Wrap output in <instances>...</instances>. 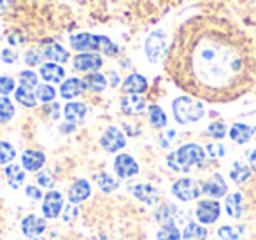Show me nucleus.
Wrapping results in <instances>:
<instances>
[{
	"instance_id": "f257e3e1",
	"label": "nucleus",
	"mask_w": 256,
	"mask_h": 240,
	"mask_svg": "<svg viewBox=\"0 0 256 240\" xmlns=\"http://www.w3.org/2000/svg\"><path fill=\"white\" fill-rule=\"evenodd\" d=\"M165 70L193 98L228 104L251 90L256 60L246 34L232 22L196 16L178 30Z\"/></svg>"
},
{
	"instance_id": "f03ea898",
	"label": "nucleus",
	"mask_w": 256,
	"mask_h": 240,
	"mask_svg": "<svg viewBox=\"0 0 256 240\" xmlns=\"http://www.w3.org/2000/svg\"><path fill=\"white\" fill-rule=\"evenodd\" d=\"M206 162V149H202L198 144H184L178 151L170 152L167 156V163L174 172L186 174Z\"/></svg>"
},
{
	"instance_id": "7ed1b4c3",
	"label": "nucleus",
	"mask_w": 256,
	"mask_h": 240,
	"mask_svg": "<svg viewBox=\"0 0 256 240\" xmlns=\"http://www.w3.org/2000/svg\"><path fill=\"white\" fill-rule=\"evenodd\" d=\"M72 50L81 53H92V51H102L107 56H114L118 53V46L106 36H93V34H76L70 37Z\"/></svg>"
},
{
	"instance_id": "20e7f679",
	"label": "nucleus",
	"mask_w": 256,
	"mask_h": 240,
	"mask_svg": "<svg viewBox=\"0 0 256 240\" xmlns=\"http://www.w3.org/2000/svg\"><path fill=\"white\" fill-rule=\"evenodd\" d=\"M172 112L178 123L181 124H192L196 123L204 118L206 109H204L202 102H198L193 96H179L172 104Z\"/></svg>"
},
{
	"instance_id": "39448f33",
	"label": "nucleus",
	"mask_w": 256,
	"mask_h": 240,
	"mask_svg": "<svg viewBox=\"0 0 256 240\" xmlns=\"http://www.w3.org/2000/svg\"><path fill=\"white\" fill-rule=\"evenodd\" d=\"M172 194L181 202H192L198 198V194H202V182L190 179V177L179 179L172 186Z\"/></svg>"
},
{
	"instance_id": "423d86ee",
	"label": "nucleus",
	"mask_w": 256,
	"mask_h": 240,
	"mask_svg": "<svg viewBox=\"0 0 256 240\" xmlns=\"http://www.w3.org/2000/svg\"><path fill=\"white\" fill-rule=\"evenodd\" d=\"M165 48H167V34L164 30H156L153 32L146 40V56L151 64H156L158 60L162 58V54L165 53Z\"/></svg>"
},
{
	"instance_id": "0eeeda50",
	"label": "nucleus",
	"mask_w": 256,
	"mask_h": 240,
	"mask_svg": "<svg viewBox=\"0 0 256 240\" xmlns=\"http://www.w3.org/2000/svg\"><path fill=\"white\" fill-rule=\"evenodd\" d=\"M196 219L204 224H212V222L218 221L220 218V204L216 200H200L198 205H196Z\"/></svg>"
},
{
	"instance_id": "6e6552de",
	"label": "nucleus",
	"mask_w": 256,
	"mask_h": 240,
	"mask_svg": "<svg viewBox=\"0 0 256 240\" xmlns=\"http://www.w3.org/2000/svg\"><path fill=\"white\" fill-rule=\"evenodd\" d=\"M124 144H126L124 135L121 134V130L116 126H109L104 132L102 137H100V146H102L107 152H118L120 149L124 148Z\"/></svg>"
},
{
	"instance_id": "1a4fd4ad",
	"label": "nucleus",
	"mask_w": 256,
	"mask_h": 240,
	"mask_svg": "<svg viewBox=\"0 0 256 240\" xmlns=\"http://www.w3.org/2000/svg\"><path fill=\"white\" fill-rule=\"evenodd\" d=\"M114 172L121 179H130L139 174V165L130 154H118L114 158Z\"/></svg>"
},
{
	"instance_id": "9d476101",
	"label": "nucleus",
	"mask_w": 256,
	"mask_h": 240,
	"mask_svg": "<svg viewBox=\"0 0 256 240\" xmlns=\"http://www.w3.org/2000/svg\"><path fill=\"white\" fill-rule=\"evenodd\" d=\"M74 68L79 72H96L102 67V56L96 53H79L78 56H74L72 60Z\"/></svg>"
},
{
	"instance_id": "9b49d317",
	"label": "nucleus",
	"mask_w": 256,
	"mask_h": 240,
	"mask_svg": "<svg viewBox=\"0 0 256 240\" xmlns=\"http://www.w3.org/2000/svg\"><path fill=\"white\" fill-rule=\"evenodd\" d=\"M62 208H64V196H62L60 191H50V193L44 194V202H42L44 218H50V219L58 218Z\"/></svg>"
},
{
	"instance_id": "f8f14e48",
	"label": "nucleus",
	"mask_w": 256,
	"mask_h": 240,
	"mask_svg": "<svg viewBox=\"0 0 256 240\" xmlns=\"http://www.w3.org/2000/svg\"><path fill=\"white\" fill-rule=\"evenodd\" d=\"M202 193L212 198H221L226 194V182L220 174H212L206 182H202Z\"/></svg>"
},
{
	"instance_id": "ddd939ff",
	"label": "nucleus",
	"mask_w": 256,
	"mask_h": 240,
	"mask_svg": "<svg viewBox=\"0 0 256 240\" xmlns=\"http://www.w3.org/2000/svg\"><path fill=\"white\" fill-rule=\"evenodd\" d=\"M146 109V100L140 95H124L121 98V110L126 116H139Z\"/></svg>"
},
{
	"instance_id": "4468645a",
	"label": "nucleus",
	"mask_w": 256,
	"mask_h": 240,
	"mask_svg": "<svg viewBox=\"0 0 256 240\" xmlns=\"http://www.w3.org/2000/svg\"><path fill=\"white\" fill-rule=\"evenodd\" d=\"M92 194V186L86 179H78L68 188V202L70 204H82Z\"/></svg>"
},
{
	"instance_id": "2eb2a0df",
	"label": "nucleus",
	"mask_w": 256,
	"mask_h": 240,
	"mask_svg": "<svg viewBox=\"0 0 256 240\" xmlns=\"http://www.w3.org/2000/svg\"><path fill=\"white\" fill-rule=\"evenodd\" d=\"M44 230H46V221H44V218H39V216H26L25 219H23L22 222V232L25 236H30V238H34V236H39L40 233H44Z\"/></svg>"
},
{
	"instance_id": "dca6fc26",
	"label": "nucleus",
	"mask_w": 256,
	"mask_h": 240,
	"mask_svg": "<svg viewBox=\"0 0 256 240\" xmlns=\"http://www.w3.org/2000/svg\"><path fill=\"white\" fill-rule=\"evenodd\" d=\"M148 90V79L140 74H130L123 81L124 95H140Z\"/></svg>"
},
{
	"instance_id": "f3484780",
	"label": "nucleus",
	"mask_w": 256,
	"mask_h": 240,
	"mask_svg": "<svg viewBox=\"0 0 256 240\" xmlns=\"http://www.w3.org/2000/svg\"><path fill=\"white\" fill-rule=\"evenodd\" d=\"M84 90H86V84H84V81H82V79L70 78V79H67V81L62 82L60 95L64 96V98H67V100H72V98H76V96L82 95V93H84Z\"/></svg>"
},
{
	"instance_id": "a211bd4d",
	"label": "nucleus",
	"mask_w": 256,
	"mask_h": 240,
	"mask_svg": "<svg viewBox=\"0 0 256 240\" xmlns=\"http://www.w3.org/2000/svg\"><path fill=\"white\" fill-rule=\"evenodd\" d=\"M132 193L137 200L142 202V204H146V205L158 204V198H160L158 196L156 188L151 186V184H136V186L132 188Z\"/></svg>"
},
{
	"instance_id": "6ab92c4d",
	"label": "nucleus",
	"mask_w": 256,
	"mask_h": 240,
	"mask_svg": "<svg viewBox=\"0 0 256 240\" xmlns=\"http://www.w3.org/2000/svg\"><path fill=\"white\" fill-rule=\"evenodd\" d=\"M22 163H23V168H26L28 172H37L46 163V156H44V152L37 151V149H28V151L23 152Z\"/></svg>"
},
{
	"instance_id": "aec40b11",
	"label": "nucleus",
	"mask_w": 256,
	"mask_h": 240,
	"mask_svg": "<svg viewBox=\"0 0 256 240\" xmlns=\"http://www.w3.org/2000/svg\"><path fill=\"white\" fill-rule=\"evenodd\" d=\"M42 56L48 58V60H51L53 64H65V62L68 60V51L65 50L64 46H60V44L56 42H48L44 44L42 48Z\"/></svg>"
},
{
	"instance_id": "412c9836",
	"label": "nucleus",
	"mask_w": 256,
	"mask_h": 240,
	"mask_svg": "<svg viewBox=\"0 0 256 240\" xmlns=\"http://www.w3.org/2000/svg\"><path fill=\"white\" fill-rule=\"evenodd\" d=\"M181 214H182V212L179 210L176 205L165 204L156 210V221L160 222L162 226H164V224H176V221L182 219Z\"/></svg>"
},
{
	"instance_id": "4be33fe9",
	"label": "nucleus",
	"mask_w": 256,
	"mask_h": 240,
	"mask_svg": "<svg viewBox=\"0 0 256 240\" xmlns=\"http://www.w3.org/2000/svg\"><path fill=\"white\" fill-rule=\"evenodd\" d=\"M64 112H65V120H67L70 124L81 123V121L86 118V114H88V107H86L82 102H68L67 106H65Z\"/></svg>"
},
{
	"instance_id": "5701e85b",
	"label": "nucleus",
	"mask_w": 256,
	"mask_h": 240,
	"mask_svg": "<svg viewBox=\"0 0 256 240\" xmlns=\"http://www.w3.org/2000/svg\"><path fill=\"white\" fill-rule=\"evenodd\" d=\"M256 128L249 126V124L244 123H235L234 126L230 128V138L237 144H246V142L251 140V137L254 135Z\"/></svg>"
},
{
	"instance_id": "b1692460",
	"label": "nucleus",
	"mask_w": 256,
	"mask_h": 240,
	"mask_svg": "<svg viewBox=\"0 0 256 240\" xmlns=\"http://www.w3.org/2000/svg\"><path fill=\"white\" fill-rule=\"evenodd\" d=\"M40 78L48 82H60L65 78V70L62 65L58 64H44L40 65Z\"/></svg>"
},
{
	"instance_id": "393cba45",
	"label": "nucleus",
	"mask_w": 256,
	"mask_h": 240,
	"mask_svg": "<svg viewBox=\"0 0 256 240\" xmlns=\"http://www.w3.org/2000/svg\"><path fill=\"white\" fill-rule=\"evenodd\" d=\"M244 198L240 193H232L226 196L224 200V208H226V214L230 218H240L242 216V208H244Z\"/></svg>"
},
{
	"instance_id": "a878e982",
	"label": "nucleus",
	"mask_w": 256,
	"mask_h": 240,
	"mask_svg": "<svg viewBox=\"0 0 256 240\" xmlns=\"http://www.w3.org/2000/svg\"><path fill=\"white\" fill-rule=\"evenodd\" d=\"M84 84H86V90H92V92H95V93H102L104 90L107 88V79H106V76L100 74V72H90L84 78Z\"/></svg>"
},
{
	"instance_id": "bb28decb",
	"label": "nucleus",
	"mask_w": 256,
	"mask_h": 240,
	"mask_svg": "<svg viewBox=\"0 0 256 240\" xmlns=\"http://www.w3.org/2000/svg\"><path fill=\"white\" fill-rule=\"evenodd\" d=\"M181 240H207V230L198 222H188L181 233Z\"/></svg>"
},
{
	"instance_id": "cd10ccee",
	"label": "nucleus",
	"mask_w": 256,
	"mask_h": 240,
	"mask_svg": "<svg viewBox=\"0 0 256 240\" xmlns=\"http://www.w3.org/2000/svg\"><path fill=\"white\" fill-rule=\"evenodd\" d=\"M6 179L11 184V188L18 190L23 184V180H25V172H23L22 166H18V165H8L6 166Z\"/></svg>"
},
{
	"instance_id": "c85d7f7f",
	"label": "nucleus",
	"mask_w": 256,
	"mask_h": 240,
	"mask_svg": "<svg viewBox=\"0 0 256 240\" xmlns=\"http://www.w3.org/2000/svg\"><path fill=\"white\" fill-rule=\"evenodd\" d=\"M230 177H232V180H234V182L242 184V182H246L249 177H251V168H249L246 163L235 162L234 166H232V170H230Z\"/></svg>"
},
{
	"instance_id": "c756f323",
	"label": "nucleus",
	"mask_w": 256,
	"mask_h": 240,
	"mask_svg": "<svg viewBox=\"0 0 256 240\" xmlns=\"http://www.w3.org/2000/svg\"><path fill=\"white\" fill-rule=\"evenodd\" d=\"M148 112H150V121L154 128H165L167 126V114L164 112V109H162L160 106L153 104V106H150Z\"/></svg>"
},
{
	"instance_id": "7c9ffc66",
	"label": "nucleus",
	"mask_w": 256,
	"mask_h": 240,
	"mask_svg": "<svg viewBox=\"0 0 256 240\" xmlns=\"http://www.w3.org/2000/svg\"><path fill=\"white\" fill-rule=\"evenodd\" d=\"M14 96H16V102L22 104L23 107H36V104H37L36 93L28 88H22V86H20L14 92Z\"/></svg>"
},
{
	"instance_id": "2f4dec72",
	"label": "nucleus",
	"mask_w": 256,
	"mask_h": 240,
	"mask_svg": "<svg viewBox=\"0 0 256 240\" xmlns=\"http://www.w3.org/2000/svg\"><path fill=\"white\" fill-rule=\"evenodd\" d=\"M242 226H232V224H224L218 230V235L221 240H238L242 236Z\"/></svg>"
},
{
	"instance_id": "473e14b6",
	"label": "nucleus",
	"mask_w": 256,
	"mask_h": 240,
	"mask_svg": "<svg viewBox=\"0 0 256 240\" xmlns=\"http://www.w3.org/2000/svg\"><path fill=\"white\" fill-rule=\"evenodd\" d=\"M14 116V106L8 96H0V123H8Z\"/></svg>"
},
{
	"instance_id": "72a5a7b5",
	"label": "nucleus",
	"mask_w": 256,
	"mask_h": 240,
	"mask_svg": "<svg viewBox=\"0 0 256 240\" xmlns=\"http://www.w3.org/2000/svg\"><path fill=\"white\" fill-rule=\"evenodd\" d=\"M36 96H37V100H40L42 104H50V102H53L54 96H56V90L51 84H39L37 86Z\"/></svg>"
},
{
	"instance_id": "f704fd0d",
	"label": "nucleus",
	"mask_w": 256,
	"mask_h": 240,
	"mask_svg": "<svg viewBox=\"0 0 256 240\" xmlns=\"http://www.w3.org/2000/svg\"><path fill=\"white\" fill-rule=\"evenodd\" d=\"M16 158V149L12 148V144L6 140H0V165H8Z\"/></svg>"
},
{
	"instance_id": "c9c22d12",
	"label": "nucleus",
	"mask_w": 256,
	"mask_h": 240,
	"mask_svg": "<svg viewBox=\"0 0 256 240\" xmlns=\"http://www.w3.org/2000/svg\"><path fill=\"white\" fill-rule=\"evenodd\" d=\"M156 236L158 240H181V232L176 224H164Z\"/></svg>"
},
{
	"instance_id": "e433bc0d",
	"label": "nucleus",
	"mask_w": 256,
	"mask_h": 240,
	"mask_svg": "<svg viewBox=\"0 0 256 240\" xmlns=\"http://www.w3.org/2000/svg\"><path fill=\"white\" fill-rule=\"evenodd\" d=\"M20 84H22V88H36L37 84H39V78H37V74L34 70H23L20 72Z\"/></svg>"
},
{
	"instance_id": "4c0bfd02",
	"label": "nucleus",
	"mask_w": 256,
	"mask_h": 240,
	"mask_svg": "<svg viewBox=\"0 0 256 240\" xmlns=\"http://www.w3.org/2000/svg\"><path fill=\"white\" fill-rule=\"evenodd\" d=\"M98 188L104 193H110L118 188V180H114V177H110L109 174H100L98 176Z\"/></svg>"
},
{
	"instance_id": "58836bf2",
	"label": "nucleus",
	"mask_w": 256,
	"mask_h": 240,
	"mask_svg": "<svg viewBox=\"0 0 256 240\" xmlns=\"http://www.w3.org/2000/svg\"><path fill=\"white\" fill-rule=\"evenodd\" d=\"M209 134L212 135L214 138H223L224 135H226V124L223 123V121H214V123L209 124Z\"/></svg>"
},
{
	"instance_id": "ea45409f",
	"label": "nucleus",
	"mask_w": 256,
	"mask_h": 240,
	"mask_svg": "<svg viewBox=\"0 0 256 240\" xmlns=\"http://www.w3.org/2000/svg\"><path fill=\"white\" fill-rule=\"evenodd\" d=\"M207 154L210 156V158H223L224 154H226V148H224L223 144H220V142H216V144H209L206 148Z\"/></svg>"
},
{
	"instance_id": "a19ab883",
	"label": "nucleus",
	"mask_w": 256,
	"mask_h": 240,
	"mask_svg": "<svg viewBox=\"0 0 256 240\" xmlns=\"http://www.w3.org/2000/svg\"><path fill=\"white\" fill-rule=\"evenodd\" d=\"M14 79H11V78H8V76H2L0 78V95L2 96H6V95H9L11 92H14Z\"/></svg>"
},
{
	"instance_id": "79ce46f5",
	"label": "nucleus",
	"mask_w": 256,
	"mask_h": 240,
	"mask_svg": "<svg viewBox=\"0 0 256 240\" xmlns=\"http://www.w3.org/2000/svg\"><path fill=\"white\" fill-rule=\"evenodd\" d=\"M40 60H42V53L37 50H32L28 51V53L25 54V64L30 65V67H34V65H39Z\"/></svg>"
},
{
	"instance_id": "37998d69",
	"label": "nucleus",
	"mask_w": 256,
	"mask_h": 240,
	"mask_svg": "<svg viewBox=\"0 0 256 240\" xmlns=\"http://www.w3.org/2000/svg\"><path fill=\"white\" fill-rule=\"evenodd\" d=\"M37 182L40 184V186H44V188H53L54 186V177L51 176V172H40L39 176H37Z\"/></svg>"
},
{
	"instance_id": "c03bdc74",
	"label": "nucleus",
	"mask_w": 256,
	"mask_h": 240,
	"mask_svg": "<svg viewBox=\"0 0 256 240\" xmlns=\"http://www.w3.org/2000/svg\"><path fill=\"white\" fill-rule=\"evenodd\" d=\"M18 60V53L12 50H2V62L4 64H14Z\"/></svg>"
},
{
	"instance_id": "a18cd8bd",
	"label": "nucleus",
	"mask_w": 256,
	"mask_h": 240,
	"mask_svg": "<svg viewBox=\"0 0 256 240\" xmlns=\"http://www.w3.org/2000/svg\"><path fill=\"white\" fill-rule=\"evenodd\" d=\"M26 194H28V198L34 202L42 198V193H40V190L37 186H26Z\"/></svg>"
},
{
	"instance_id": "49530a36",
	"label": "nucleus",
	"mask_w": 256,
	"mask_h": 240,
	"mask_svg": "<svg viewBox=\"0 0 256 240\" xmlns=\"http://www.w3.org/2000/svg\"><path fill=\"white\" fill-rule=\"evenodd\" d=\"M248 158H249V163H251L252 166H256V149L248 151Z\"/></svg>"
},
{
	"instance_id": "de8ad7c7",
	"label": "nucleus",
	"mask_w": 256,
	"mask_h": 240,
	"mask_svg": "<svg viewBox=\"0 0 256 240\" xmlns=\"http://www.w3.org/2000/svg\"><path fill=\"white\" fill-rule=\"evenodd\" d=\"M110 84H112V88H116L120 84V78H118L116 72H110Z\"/></svg>"
},
{
	"instance_id": "09e8293b",
	"label": "nucleus",
	"mask_w": 256,
	"mask_h": 240,
	"mask_svg": "<svg viewBox=\"0 0 256 240\" xmlns=\"http://www.w3.org/2000/svg\"><path fill=\"white\" fill-rule=\"evenodd\" d=\"M6 2H8V0H0V12L6 11Z\"/></svg>"
},
{
	"instance_id": "8fccbe9b",
	"label": "nucleus",
	"mask_w": 256,
	"mask_h": 240,
	"mask_svg": "<svg viewBox=\"0 0 256 240\" xmlns=\"http://www.w3.org/2000/svg\"><path fill=\"white\" fill-rule=\"evenodd\" d=\"M30 240H46V238H40V236H34V238H30Z\"/></svg>"
}]
</instances>
